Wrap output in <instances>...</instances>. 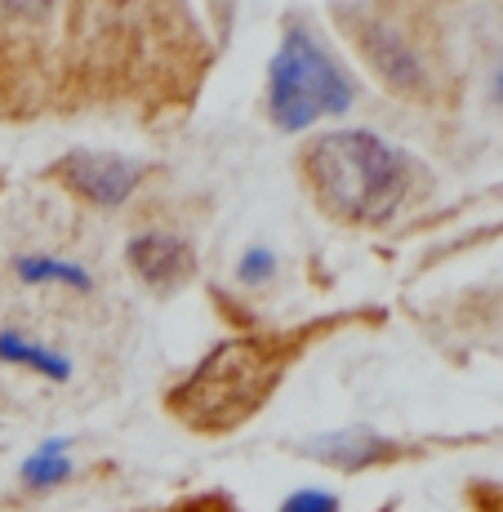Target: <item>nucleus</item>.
Returning <instances> with one entry per match:
<instances>
[{
  "label": "nucleus",
  "instance_id": "1",
  "mask_svg": "<svg viewBox=\"0 0 503 512\" xmlns=\"http://www.w3.org/2000/svg\"><path fill=\"white\" fill-rule=\"evenodd\" d=\"M285 348L281 339H228L210 352L183 388H174L170 406L174 415L192 428L219 432L232 423L250 419L272 392L276 374H281Z\"/></svg>",
  "mask_w": 503,
  "mask_h": 512
},
{
  "label": "nucleus",
  "instance_id": "2",
  "mask_svg": "<svg viewBox=\"0 0 503 512\" xmlns=\"http://www.w3.org/2000/svg\"><path fill=\"white\" fill-rule=\"evenodd\" d=\"M308 174L334 214L379 223L397 210L406 192V165L379 134L334 130L308 147Z\"/></svg>",
  "mask_w": 503,
  "mask_h": 512
},
{
  "label": "nucleus",
  "instance_id": "3",
  "mask_svg": "<svg viewBox=\"0 0 503 512\" xmlns=\"http://www.w3.org/2000/svg\"><path fill=\"white\" fill-rule=\"evenodd\" d=\"M352 107V81L308 27H290L268 72V112L281 130H308L321 116Z\"/></svg>",
  "mask_w": 503,
  "mask_h": 512
},
{
  "label": "nucleus",
  "instance_id": "4",
  "mask_svg": "<svg viewBox=\"0 0 503 512\" xmlns=\"http://www.w3.org/2000/svg\"><path fill=\"white\" fill-rule=\"evenodd\" d=\"M63 179L85 201L121 205V201H130V192L143 179V165L125 161V156H107V152H72L63 161Z\"/></svg>",
  "mask_w": 503,
  "mask_h": 512
},
{
  "label": "nucleus",
  "instance_id": "5",
  "mask_svg": "<svg viewBox=\"0 0 503 512\" xmlns=\"http://www.w3.org/2000/svg\"><path fill=\"white\" fill-rule=\"evenodd\" d=\"M0 366L9 370H27L45 383H67L76 374V361L67 352H58L54 343L36 339V334L18 330V326H5L0 330Z\"/></svg>",
  "mask_w": 503,
  "mask_h": 512
},
{
  "label": "nucleus",
  "instance_id": "6",
  "mask_svg": "<svg viewBox=\"0 0 503 512\" xmlns=\"http://www.w3.org/2000/svg\"><path fill=\"white\" fill-rule=\"evenodd\" d=\"M125 259H130V268L147 285H174V281H183L187 272H192V250H187L179 236H170V232L134 236L130 250H125Z\"/></svg>",
  "mask_w": 503,
  "mask_h": 512
},
{
  "label": "nucleus",
  "instance_id": "7",
  "mask_svg": "<svg viewBox=\"0 0 503 512\" xmlns=\"http://www.w3.org/2000/svg\"><path fill=\"white\" fill-rule=\"evenodd\" d=\"M312 455L325 459V464H334V468H366V464H374V459L392 455V441L374 437V432H366V428H348V432H334V437L317 441Z\"/></svg>",
  "mask_w": 503,
  "mask_h": 512
},
{
  "label": "nucleus",
  "instance_id": "8",
  "mask_svg": "<svg viewBox=\"0 0 503 512\" xmlns=\"http://www.w3.org/2000/svg\"><path fill=\"white\" fill-rule=\"evenodd\" d=\"M18 281L27 285H58V290H76V294H90L94 277L81 268V263H67V259H49V254H23L14 263Z\"/></svg>",
  "mask_w": 503,
  "mask_h": 512
},
{
  "label": "nucleus",
  "instance_id": "9",
  "mask_svg": "<svg viewBox=\"0 0 503 512\" xmlns=\"http://www.w3.org/2000/svg\"><path fill=\"white\" fill-rule=\"evenodd\" d=\"M23 486L32 490H54L63 486L67 477H72V455H67V441H45V446H36L32 455L23 459Z\"/></svg>",
  "mask_w": 503,
  "mask_h": 512
},
{
  "label": "nucleus",
  "instance_id": "10",
  "mask_svg": "<svg viewBox=\"0 0 503 512\" xmlns=\"http://www.w3.org/2000/svg\"><path fill=\"white\" fill-rule=\"evenodd\" d=\"M272 272H276V254L268 250V245H254V250H245V259H241V281L245 285L268 281Z\"/></svg>",
  "mask_w": 503,
  "mask_h": 512
},
{
  "label": "nucleus",
  "instance_id": "11",
  "mask_svg": "<svg viewBox=\"0 0 503 512\" xmlns=\"http://www.w3.org/2000/svg\"><path fill=\"white\" fill-rule=\"evenodd\" d=\"M281 512H339V499L330 490H294L290 499L281 504Z\"/></svg>",
  "mask_w": 503,
  "mask_h": 512
},
{
  "label": "nucleus",
  "instance_id": "12",
  "mask_svg": "<svg viewBox=\"0 0 503 512\" xmlns=\"http://www.w3.org/2000/svg\"><path fill=\"white\" fill-rule=\"evenodd\" d=\"M49 9V0H0V14L5 18H41Z\"/></svg>",
  "mask_w": 503,
  "mask_h": 512
}]
</instances>
